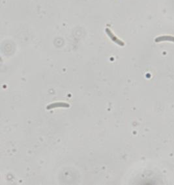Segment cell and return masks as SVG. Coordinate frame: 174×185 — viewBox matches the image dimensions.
<instances>
[{
  "label": "cell",
  "mask_w": 174,
  "mask_h": 185,
  "mask_svg": "<svg viewBox=\"0 0 174 185\" xmlns=\"http://www.w3.org/2000/svg\"><path fill=\"white\" fill-rule=\"evenodd\" d=\"M70 105L69 103H63V102H58V103H51L48 105L46 107L47 110H50L51 108H57V107H69Z\"/></svg>",
  "instance_id": "cell-1"
}]
</instances>
